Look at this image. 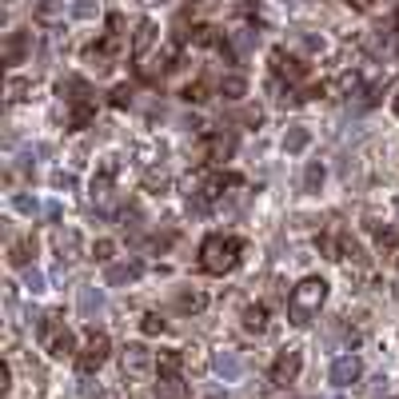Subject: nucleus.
I'll list each match as a JSON object with an SVG mask.
<instances>
[{
    "label": "nucleus",
    "mask_w": 399,
    "mask_h": 399,
    "mask_svg": "<svg viewBox=\"0 0 399 399\" xmlns=\"http://www.w3.org/2000/svg\"><path fill=\"white\" fill-rule=\"evenodd\" d=\"M395 296H399V292H395Z\"/></svg>",
    "instance_id": "nucleus-29"
},
{
    "label": "nucleus",
    "mask_w": 399,
    "mask_h": 399,
    "mask_svg": "<svg viewBox=\"0 0 399 399\" xmlns=\"http://www.w3.org/2000/svg\"><path fill=\"white\" fill-rule=\"evenodd\" d=\"M360 372H363V363L355 360V355H339V360L332 363V384H336V387H351L355 379H360Z\"/></svg>",
    "instance_id": "nucleus-6"
},
{
    "label": "nucleus",
    "mask_w": 399,
    "mask_h": 399,
    "mask_svg": "<svg viewBox=\"0 0 399 399\" xmlns=\"http://www.w3.org/2000/svg\"><path fill=\"white\" fill-rule=\"evenodd\" d=\"M192 4H196V0H192Z\"/></svg>",
    "instance_id": "nucleus-28"
},
{
    "label": "nucleus",
    "mask_w": 399,
    "mask_h": 399,
    "mask_svg": "<svg viewBox=\"0 0 399 399\" xmlns=\"http://www.w3.org/2000/svg\"><path fill=\"white\" fill-rule=\"evenodd\" d=\"M108 351H112L108 336H104V332H92V336H88V344H84V351L76 355V367H80L84 375H92L96 367H104V360H108Z\"/></svg>",
    "instance_id": "nucleus-3"
},
{
    "label": "nucleus",
    "mask_w": 399,
    "mask_h": 399,
    "mask_svg": "<svg viewBox=\"0 0 399 399\" xmlns=\"http://www.w3.org/2000/svg\"><path fill=\"white\" fill-rule=\"evenodd\" d=\"M148 363H152L148 348H140V344H132V348L124 351V367H128V372H144Z\"/></svg>",
    "instance_id": "nucleus-14"
},
{
    "label": "nucleus",
    "mask_w": 399,
    "mask_h": 399,
    "mask_svg": "<svg viewBox=\"0 0 399 399\" xmlns=\"http://www.w3.org/2000/svg\"><path fill=\"white\" fill-rule=\"evenodd\" d=\"M232 148H236V140L224 136V132H208L204 144H200V152H204V160L208 164H224L228 156H232Z\"/></svg>",
    "instance_id": "nucleus-5"
},
{
    "label": "nucleus",
    "mask_w": 399,
    "mask_h": 399,
    "mask_svg": "<svg viewBox=\"0 0 399 399\" xmlns=\"http://www.w3.org/2000/svg\"><path fill=\"white\" fill-rule=\"evenodd\" d=\"M272 68H275V76H287V80H303V76H308L303 60H296V56H287L284 48H275V52H272Z\"/></svg>",
    "instance_id": "nucleus-7"
},
{
    "label": "nucleus",
    "mask_w": 399,
    "mask_h": 399,
    "mask_svg": "<svg viewBox=\"0 0 399 399\" xmlns=\"http://www.w3.org/2000/svg\"><path fill=\"white\" fill-rule=\"evenodd\" d=\"M391 108H395V116H399V88L391 92Z\"/></svg>",
    "instance_id": "nucleus-26"
},
{
    "label": "nucleus",
    "mask_w": 399,
    "mask_h": 399,
    "mask_svg": "<svg viewBox=\"0 0 399 399\" xmlns=\"http://www.w3.org/2000/svg\"><path fill=\"white\" fill-rule=\"evenodd\" d=\"M204 92H208V88H204V84H188V88H184V100H192V104H200V100H208V96H204Z\"/></svg>",
    "instance_id": "nucleus-23"
},
{
    "label": "nucleus",
    "mask_w": 399,
    "mask_h": 399,
    "mask_svg": "<svg viewBox=\"0 0 399 399\" xmlns=\"http://www.w3.org/2000/svg\"><path fill=\"white\" fill-rule=\"evenodd\" d=\"M299 367H303V355H299L296 348H284L280 355H275V363H272V384L275 387H287L299 375Z\"/></svg>",
    "instance_id": "nucleus-4"
},
{
    "label": "nucleus",
    "mask_w": 399,
    "mask_h": 399,
    "mask_svg": "<svg viewBox=\"0 0 399 399\" xmlns=\"http://www.w3.org/2000/svg\"><path fill=\"white\" fill-rule=\"evenodd\" d=\"M391 399H399V395H391Z\"/></svg>",
    "instance_id": "nucleus-27"
},
{
    "label": "nucleus",
    "mask_w": 399,
    "mask_h": 399,
    "mask_svg": "<svg viewBox=\"0 0 399 399\" xmlns=\"http://www.w3.org/2000/svg\"><path fill=\"white\" fill-rule=\"evenodd\" d=\"M140 327H144V336H160V332H164V315L160 312H148Z\"/></svg>",
    "instance_id": "nucleus-17"
},
{
    "label": "nucleus",
    "mask_w": 399,
    "mask_h": 399,
    "mask_svg": "<svg viewBox=\"0 0 399 399\" xmlns=\"http://www.w3.org/2000/svg\"><path fill=\"white\" fill-rule=\"evenodd\" d=\"M128 100H132V92H128V88H116V92H112V104H116V108H124Z\"/></svg>",
    "instance_id": "nucleus-24"
},
{
    "label": "nucleus",
    "mask_w": 399,
    "mask_h": 399,
    "mask_svg": "<svg viewBox=\"0 0 399 399\" xmlns=\"http://www.w3.org/2000/svg\"><path fill=\"white\" fill-rule=\"evenodd\" d=\"M327 299V280L320 275H308V280H299L292 287V296H287V315H292V324H312V315L324 308Z\"/></svg>",
    "instance_id": "nucleus-2"
},
{
    "label": "nucleus",
    "mask_w": 399,
    "mask_h": 399,
    "mask_svg": "<svg viewBox=\"0 0 399 399\" xmlns=\"http://www.w3.org/2000/svg\"><path fill=\"white\" fill-rule=\"evenodd\" d=\"M180 367H184V351H160L156 355V372L160 375H180Z\"/></svg>",
    "instance_id": "nucleus-10"
},
{
    "label": "nucleus",
    "mask_w": 399,
    "mask_h": 399,
    "mask_svg": "<svg viewBox=\"0 0 399 399\" xmlns=\"http://www.w3.org/2000/svg\"><path fill=\"white\" fill-rule=\"evenodd\" d=\"M152 40H156V25H152V20H140L136 37H132V56H144V52L152 48Z\"/></svg>",
    "instance_id": "nucleus-9"
},
{
    "label": "nucleus",
    "mask_w": 399,
    "mask_h": 399,
    "mask_svg": "<svg viewBox=\"0 0 399 399\" xmlns=\"http://www.w3.org/2000/svg\"><path fill=\"white\" fill-rule=\"evenodd\" d=\"M240 251H244V244H240V236H224V232H212V236L200 244V268L212 275H224L232 272L240 263Z\"/></svg>",
    "instance_id": "nucleus-1"
},
{
    "label": "nucleus",
    "mask_w": 399,
    "mask_h": 399,
    "mask_svg": "<svg viewBox=\"0 0 399 399\" xmlns=\"http://www.w3.org/2000/svg\"><path fill=\"white\" fill-rule=\"evenodd\" d=\"M344 260H355V263H363V248L355 244L351 236H344Z\"/></svg>",
    "instance_id": "nucleus-20"
},
{
    "label": "nucleus",
    "mask_w": 399,
    "mask_h": 399,
    "mask_svg": "<svg viewBox=\"0 0 399 399\" xmlns=\"http://www.w3.org/2000/svg\"><path fill=\"white\" fill-rule=\"evenodd\" d=\"M112 251H116V244H112V240H96V248H92V256H96L100 263H108V260H112Z\"/></svg>",
    "instance_id": "nucleus-19"
},
{
    "label": "nucleus",
    "mask_w": 399,
    "mask_h": 399,
    "mask_svg": "<svg viewBox=\"0 0 399 399\" xmlns=\"http://www.w3.org/2000/svg\"><path fill=\"white\" fill-rule=\"evenodd\" d=\"M56 248H60L64 256H68V260H76V248H80V236H76L72 228H68V232H56Z\"/></svg>",
    "instance_id": "nucleus-15"
},
{
    "label": "nucleus",
    "mask_w": 399,
    "mask_h": 399,
    "mask_svg": "<svg viewBox=\"0 0 399 399\" xmlns=\"http://www.w3.org/2000/svg\"><path fill=\"white\" fill-rule=\"evenodd\" d=\"M176 308L196 315V312H204V308H208V296H204L200 287H188V292H180V296H176Z\"/></svg>",
    "instance_id": "nucleus-8"
},
{
    "label": "nucleus",
    "mask_w": 399,
    "mask_h": 399,
    "mask_svg": "<svg viewBox=\"0 0 399 399\" xmlns=\"http://www.w3.org/2000/svg\"><path fill=\"white\" fill-rule=\"evenodd\" d=\"M351 8H360V13H367V8H375V0H351Z\"/></svg>",
    "instance_id": "nucleus-25"
},
{
    "label": "nucleus",
    "mask_w": 399,
    "mask_h": 399,
    "mask_svg": "<svg viewBox=\"0 0 399 399\" xmlns=\"http://www.w3.org/2000/svg\"><path fill=\"white\" fill-rule=\"evenodd\" d=\"M320 184H324V164H308V192H315Z\"/></svg>",
    "instance_id": "nucleus-21"
},
{
    "label": "nucleus",
    "mask_w": 399,
    "mask_h": 399,
    "mask_svg": "<svg viewBox=\"0 0 399 399\" xmlns=\"http://www.w3.org/2000/svg\"><path fill=\"white\" fill-rule=\"evenodd\" d=\"M244 327H248V332H263V327H268V308H263V303L244 308Z\"/></svg>",
    "instance_id": "nucleus-13"
},
{
    "label": "nucleus",
    "mask_w": 399,
    "mask_h": 399,
    "mask_svg": "<svg viewBox=\"0 0 399 399\" xmlns=\"http://www.w3.org/2000/svg\"><path fill=\"white\" fill-rule=\"evenodd\" d=\"M308 140H312V136H308V128H292L287 140H284V148L287 152H303V148H308Z\"/></svg>",
    "instance_id": "nucleus-16"
},
{
    "label": "nucleus",
    "mask_w": 399,
    "mask_h": 399,
    "mask_svg": "<svg viewBox=\"0 0 399 399\" xmlns=\"http://www.w3.org/2000/svg\"><path fill=\"white\" fill-rule=\"evenodd\" d=\"M244 92H248V80H244V76H224V80H220V96L224 100H244Z\"/></svg>",
    "instance_id": "nucleus-12"
},
{
    "label": "nucleus",
    "mask_w": 399,
    "mask_h": 399,
    "mask_svg": "<svg viewBox=\"0 0 399 399\" xmlns=\"http://www.w3.org/2000/svg\"><path fill=\"white\" fill-rule=\"evenodd\" d=\"M336 88H339V92H355V88H360V76H355V72H344Z\"/></svg>",
    "instance_id": "nucleus-22"
},
{
    "label": "nucleus",
    "mask_w": 399,
    "mask_h": 399,
    "mask_svg": "<svg viewBox=\"0 0 399 399\" xmlns=\"http://www.w3.org/2000/svg\"><path fill=\"white\" fill-rule=\"evenodd\" d=\"M156 395H160V399H184L188 387L180 384V375H164L160 384H156Z\"/></svg>",
    "instance_id": "nucleus-11"
},
{
    "label": "nucleus",
    "mask_w": 399,
    "mask_h": 399,
    "mask_svg": "<svg viewBox=\"0 0 399 399\" xmlns=\"http://www.w3.org/2000/svg\"><path fill=\"white\" fill-rule=\"evenodd\" d=\"M28 251H32V244H13L8 263H13V268H25V263H28Z\"/></svg>",
    "instance_id": "nucleus-18"
}]
</instances>
